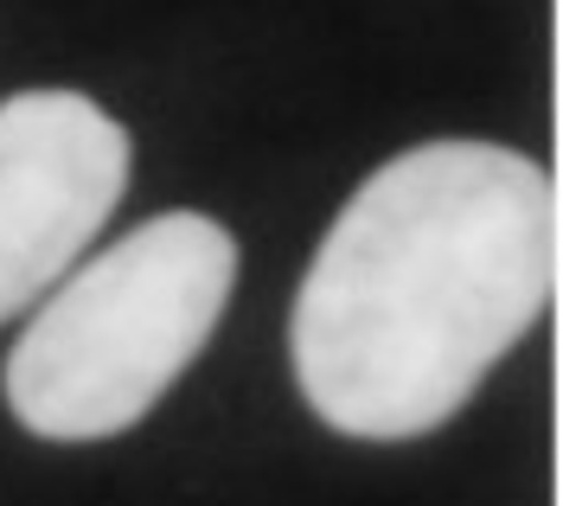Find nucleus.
I'll use <instances>...</instances> for the list:
<instances>
[{
  "mask_svg": "<svg viewBox=\"0 0 563 506\" xmlns=\"http://www.w3.org/2000/svg\"><path fill=\"white\" fill-rule=\"evenodd\" d=\"M558 199L493 142L385 161L320 238L288 315V360L320 424L404 442L449 424L544 315Z\"/></svg>",
  "mask_w": 563,
  "mask_h": 506,
  "instance_id": "f257e3e1",
  "label": "nucleus"
},
{
  "mask_svg": "<svg viewBox=\"0 0 563 506\" xmlns=\"http://www.w3.org/2000/svg\"><path fill=\"white\" fill-rule=\"evenodd\" d=\"M238 244L206 212H161L77 263L7 353V410L33 436L97 442L141 424L206 353Z\"/></svg>",
  "mask_w": 563,
  "mask_h": 506,
  "instance_id": "f03ea898",
  "label": "nucleus"
},
{
  "mask_svg": "<svg viewBox=\"0 0 563 506\" xmlns=\"http://www.w3.org/2000/svg\"><path fill=\"white\" fill-rule=\"evenodd\" d=\"M129 193V129L77 90L0 103V321L65 276Z\"/></svg>",
  "mask_w": 563,
  "mask_h": 506,
  "instance_id": "7ed1b4c3",
  "label": "nucleus"
}]
</instances>
